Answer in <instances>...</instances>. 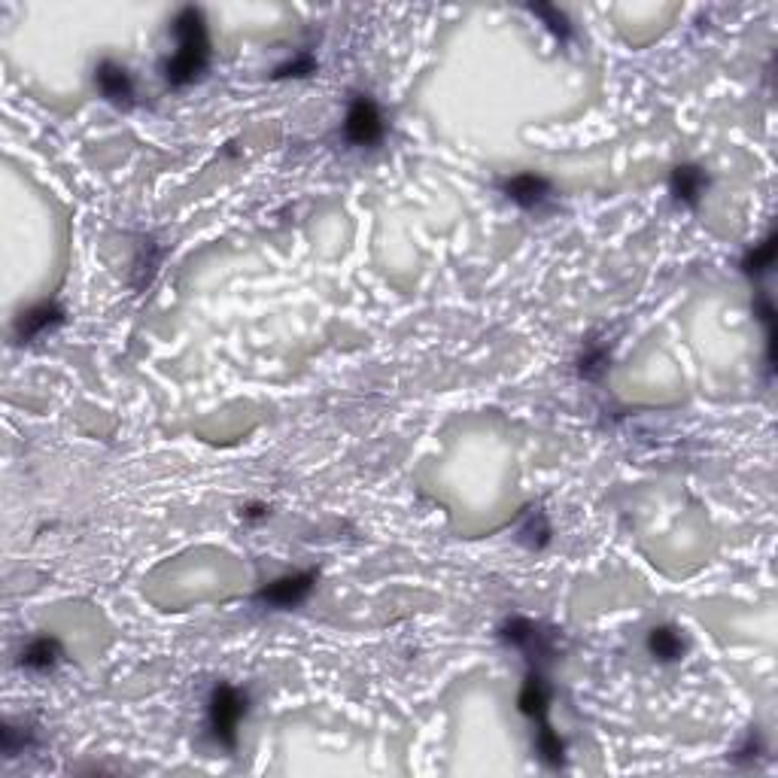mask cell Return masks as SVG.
Listing matches in <instances>:
<instances>
[{"mask_svg":"<svg viewBox=\"0 0 778 778\" xmlns=\"http://www.w3.org/2000/svg\"><path fill=\"white\" fill-rule=\"evenodd\" d=\"M174 34H177V52L165 61L162 70L174 89H183L198 80L210 61V34H207L204 13L195 7H183L174 19Z\"/></svg>","mask_w":778,"mask_h":778,"instance_id":"cell-1","label":"cell"},{"mask_svg":"<svg viewBox=\"0 0 778 778\" xmlns=\"http://www.w3.org/2000/svg\"><path fill=\"white\" fill-rule=\"evenodd\" d=\"M244 715H247V696L238 687L219 684L207 706V727L219 748H225V751L238 748V727H241Z\"/></svg>","mask_w":778,"mask_h":778,"instance_id":"cell-2","label":"cell"},{"mask_svg":"<svg viewBox=\"0 0 778 778\" xmlns=\"http://www.w3.org/2000/svg\"><path fill=\"white\" fill-rule=\"evenodd\" d=\"M502 639L523 651L529 663L541 666V663H551L557 657V633H544L538 624H532V620H523V617H514L508 620V624L502 627Z\"/></svg>","mask_w":778,"mask_h":778,"instance_id":"cell-3","label":"cell"},{"mask_svg":"<svg viewBox=\"0 0 778 778\" xmlns=\"http://www.w3.org/2000/svg\"><path fill=\"white\" fill-rule=\"evenodd\" d=\"M317 584V572H298V575H286V578H277L271 584H265L259 593H256V602L265 605V608H277V611H289V608H298L310 590H314Z\"/></svg>","mask_w":778,"mask_h":778,"instance_id":"cell-4","label":"cell"},{"mask_svg":"<svg viewBox=\"0 0 778 778\" xmlns=\"http://www.w3.org/2000/svg\"><path fill=\"white\" fill-rule=\"evenodd\" d=\"M344 137L353 146H374L383 137V116L377 110V104L368 95H356L347 119H344Z\"/></svg>","mask_w":778,"mask_h":778,"instance_id":"cell-5","label":"cell"},{"mask_svg":"<svg viewBox=\"0 0 778 778\" xmlns=\"http://www.w3.org/2000/svg\"><path fill=\"white\" fill-rule=\"evenodd\" d=\"M95 86L116 107H131L134 104V80H131V73H128L125 64H119L113 58H104L95 67Z\"/></svg>","mask_w":778,"mask_h":778,"instance_id":"cell-6","label":"cell"},{"mask_svg":"<svg viewBox=\"0 0 778 778\" xmlns=\"http://www.w3.org/2000/svg\"><path fill=\"white\" fill-rule=\"evenodd\" d=\"M64 323V310L58 304H37L31 310H25V314L16 320V338L25 344V341H34L40 335H46L49 329L61 326Z\"/></svg>","mask_w":778,"mask_h":778,"instance_id":"cell-7","label":"cell"},{"mask_svg":"<svg viewBox=\"0 0 778 778\" xmlns=\"http://www.w3.org/2000/svg\"><path fill=\"white\" fill-rule=\"evenodd\" d=\"M505 195L514 204H520L523 210H532V207H538L544 198L551 195V183L544 177H538V174H517V177H511L505 183Z\"/></svg>","mask_w":778,"mask_h":778,"instance_id":"cell-8","label":"cell"},{"mask_svg":"<svg viewBox=\"0 0 778 778\" xmlns=\"http://www.w3.org/2000/svg\"><path fill=\"white\" fill-rule=\"evenodd\" d=\"M669 186H672V195H675L681 204H690V207H693L699 198H703L709 180H706L703 168H696V165H681V168L672 171Z\"/></svg>","mask_w":778,"mask_h":778,"instance_id":"cell-9","label":"cell"},{"mask_svg":"<svg viewBox=\"0 0 778 778\" xmlns=\"http://www.w3.org/2000/svg\"><path fill=\"white\" fill-rule=\"evenodd\" d=\"M61 645L49 636H40L34 639L25 651H22V666L34 669V672H49L61 663Z\"/></svg>","mask_w":778,"mask_h":778,"instance_id":"cell-10","label":"cell"},{"mask_svg":"<svg viewBox=\"0 0 778 778\" xmlns=\"http://www.w3.org/2000/svg\"><path fill=\"white\" fill-rule=\"evenodd\" d=\"M684 648H687V642H684V636H681L675 627H654V630L648 633V651H651L657 660H663V663L681 660Z\"/></svg>","mask_w":778,"mask_h":778,"instance_id":"cell-11","label":"cell"},{"mask_svg":"<svg viewBox=\"0 0 778 778\" xmlns=\"http://www.w3.org/2000/svg\"><path fill=\"white\" fill-rule=\"evenodd\" d=\"M772 262H775V235H769L760 247H754V250L745 256L742 268H745L748 274H763V271L772 268Z\"/></svg>","mask_w":778,"mask_h":778,"instance_id":"cell-12","label":"cell"},{"mask_svg":"<svg viewBox=\"0 0 778 778\" xmlns=\"http://www.w3.org/2000/svg\"><path fill=\"white\" fill-rule=\"evenodd\" d=\"M532 13L538 16V19H544L548 22V28L560 37V40H569V34H572V28H569V19L557 10V7H532Z\"/></svg>","mask_w":778,"mask_h":778,"instance_id":"cell-13","label":"cell"},{"mask_svg":"<svg viewBox=\"0 0 778 778\" xmlns=\"http://www.w3.org/2000/svg\"><path fill=\"white\" fill-rule=\"evenodd\" d=\"M307 73H314V58L310 55H301V58H295V61H289L286 67L277 70V76H307Z\"/></svg>","mask_w":778,"mask_h":778,"instance_id":"cell-14","label":"cell"}]
</instances>
